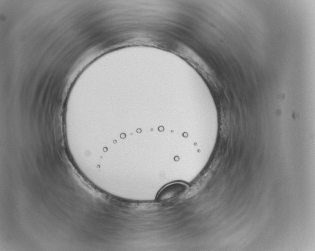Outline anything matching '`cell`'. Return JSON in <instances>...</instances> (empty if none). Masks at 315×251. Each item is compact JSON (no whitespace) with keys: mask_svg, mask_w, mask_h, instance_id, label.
<instances>
[{"mask_svg":"<svg viewBox=\"0 0 315 251\" xmlns=\"http://www.w3.org/2000/svg\"><path fill=\"white\" fill-rule=\"evenodd\" d=\"M188 189V186L185 183L180 182L171 183L160 191L157 201L159 202H169L185 193Z\"/></svg>","mask_w":315,"mask_h":251,"instance_id":"cell-1","label":"cell"}]
</instances>
